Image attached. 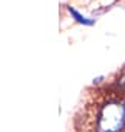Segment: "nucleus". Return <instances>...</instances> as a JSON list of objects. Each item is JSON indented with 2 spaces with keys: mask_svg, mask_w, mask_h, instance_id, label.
Here are the masks:
<instances>
[{
  "mask_svg": "<svg viewBox=\"0 0 125 132\" xmlns=\"http://www.w3.org/2000/svg\"><path fill=\"white\" fill-rule=\"evenodd\" d=\"M114 90H117L119 93L125 90V72L120 75V78L116 81V86H114Z\"/></svg>",
  "mask_w": 125,
  "mask_h": 132,
  "instance_id": "2",
  "label": "nucleus"
},
{
  "mask_svg": "<svg viewBox=\"0 0 125 132\" xmlns=\"http://www.w3.org/2000/svg\"><path fill=\"white\" fill-rule=\"evenodd\" d=\"M125 127V100L114 89H97L76 117L77 132H122Z\"/></svg>",
  "mask_w": 125,
  "mask_h": 132,
  "instance_id": "1",
  "label": "nucleus"
},
{
  "mask_svg": "<svg viewBox=\"0 0 125 132\" xmlns=\"http://www.w3.org/2000/svg\"><path fill=\"white\" fill-rule=\"evenodd\" d=\"M70 13H71V14H73V16H74L79 22H82V23H87V25H91V23H93V20H88L87 17H82V16H80L76 10H71V8H70Z\"/></svg>",
  "mask_w": 125,
  "mask_h": 132,
  "instance_id": "3",
  "label": "nucleus"
}]
</instances>
